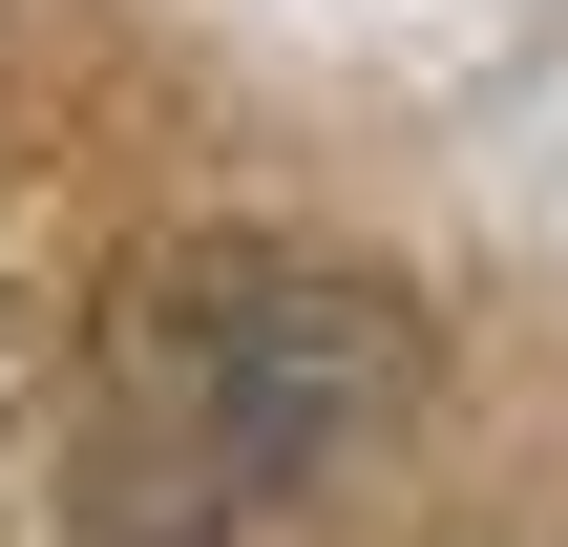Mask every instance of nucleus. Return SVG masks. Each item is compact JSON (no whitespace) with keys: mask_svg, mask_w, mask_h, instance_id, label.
<instances>
[{"mask_svg":"<svg viewBox=\"0 0 568 547\" xmlns=\"http://www.w3.org/2000/svg\"><path fill=\"white\" fill-rule=\"evenodd\" d=\"M400 379V316L316 253H169L126 274L105 316V379H84V527L105 547H211L232 506L316 485Z\"/></svg>","mask_w":568,"mask_h":547,"instance_id":"nucleus-1","label":"nucleus"}]
</instances>
